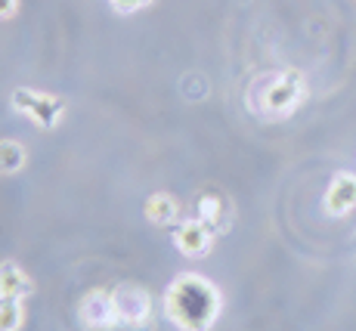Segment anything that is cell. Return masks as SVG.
I'll return each instance as SVG.
<instances>
[{
	"instance_id": "obj_1",
	"label": "cell",
	"mask_w": 356,
	"mask_h": 331,
	"mask_svg": "<svg viewBox=\"0 0 356 331\" xmlns=\"http://www.w3.org/2000/svg\"><path fill=\"white\" fill-rule=\"evenodd\" d=\"M220 309V288L202 273H180L164 291V313L180 331H211Z\"/></svg>"
},
{
	"instance_id": "obj_2",
	"label": "cell",
	"mask_w": 356,
	"mask_h": 331,
	"mask_svg": "<svg viewBox=\"0 0 356 331\" xmlns=\"http://www.w3.org/2000/svg\"><path fill=\"white\" fill-rule=\"evenodd\" d=\"M310 96L304 72L298 68H279V72L257 74L245 93V106L251 115L264 121H285L298 112Z\"/></svg>"
},
{
	"instance_id": "obj_3",
	"label": "cell",
	"mask_w": 356,
	"mask_h": 331,
	"mask_svg": "<svg viewBox=\"0 0 356 331\" xmlns=\"http://www.w3.org/2000/svg\"><path fill=\"white\" fill-rule=\"evenodd\" d=\"M10 108L16 115H22L25 121H31L38 130H56L65 118L68 102L56 93H40L31 87H16L10 93Z\"/></svg>"
},
{
	"instance_id": "obj_4",
	"label": "cell",
	"mask_w": 356,
	"mask_h": 331,
	"mask_svg": "<svg viewBox=\"0 0 356 331\" xmlns=\"http://www.w3.org/2000/svg\"><path fill=\"white\" fill-rule=\"evenodd\" d=\"M112 300H115V313H118L121 325L143 328L152 319V298L136 282H121L118 288H112Z\"/></svg>"
},
{
	"instance_id": "obj_5",
	"label": "cell",
	"mask_w": 356,
	"mask_h": 331,
	"mask_svg": "<svg viewBox=\"0 0 356 331\" xmlns=\"http://www.w3.org/2000/svg\"><path fill=\"white\" fill-rule=\"evenodd\" d=\"M214 236L217 232L211 229V226H204L198 217H189V220H180V223L174 226V248L183 254V257L189 260H202L211 254V248H214Z\"/></svg>"
},
{
	"instance_id": "obj_6",
	"label": "cell",
	"mask_w": 356,
	"mask_h": 331,
	"mask_svg": "<svg viewBox=\"0 0 356 331\" xmlns=\"http://www.w3.org/2000/svg\"><path fill=\"white\" fill-rule=\"evenodd\" d=\"M78 316L90 331H112L118 328V313H115V300H112V291H87L78 303Z\"/></svg>"
},
{
	"instance_id": "obj_7",
	"label": "cell",
	"mask_w": 356,
	"mask_h": 331,
	"mask_svg": "<svg viewBox=\"0 0 356 331\" xmlns=\"http://www.w3.org/2000/svg\"><path fill=\"white\" fill-rule=\"evenodd\" d=\"M323 211L328 217H347L356 211V174L353 170H338L325 186Z\"/></svg>"
},
{
	"instance_id": "obj_8",
	"label": "cell",
	"mask_w": 356,
	"mask_h": 331,
	"mask_svg": "<svg viewBox=\"0 0 356 331\" xmlns=\"http://www.w3.org/2000/svg\"><path fill=\"white\" fill-rule=\"evenodd\" d=\"M195 217L214 232H227L232 223V204L223 192H202L195 202Z\"/></svg>"
},
{
	"instance_id": "obj_9",
	"label": "cell",
	"mask_w": 356,
	"mask_h": 331,
	"mask_svg": "<svg viewBox=\"0 0 356 331\" xmlns=\"http://www.w3.org/2000/svg\"><path fill=\"white\" fill-rule=\"evenodd\" d=\"M34 291V282L29 279V273L13 260L0 264V300H25Z\"/></svg>"
},
{
	"instance_id": "obj_10",
	"label": "cell",
	"mask_w": 356,
	"mask_h": 331,
	"mask_svg": "<svg viewBox=\"0 0 356 331\" xmlns=\"http://www.w3.org/2000/svg\"><path fill=\"white\" fill-rule=\"evenodd\" d=\"M146 217L149 223L155 226H177L180 223V204H177V198L170 195V192H152V195L146 198Z\"/></svg>"
},
{
	"instance_id": "obj_11",
	"label": "cell",
	"mask_w": 356,
	"mask_h": 331,
	"mask_svg": "<svg viewBox=\"0 0 356 331\" xmlns=\"http://www.w3.org/2000/svg\"><path fill=\"white\" fill-rule=\"evenodd\" d=\"M29 164V149L22 146L19 140H0V174L13 177L19 170H25Z\"/></svg>"
},
{
	"instance_id": "obj_12",
	"label": "cell",
	"mask_w": 356,
	"mask_h": 331,
	"mask_svg": "<svg viewBox=\"0 0 356 331\" xmlns=\"http://www.w3.org/2000/svg\"><path fill=\"white\" fill-rule=\"evenodd\" d=\"M25 325L22 300H0V331H19Z\"/></svg>"
},
{
	"instance_id": "obj_13",
	"label": "cell",
	"mask_w": 356,
	"mask_h": 331,
	"mask_svg": "<svg viewBox=\"0 0 356 331\" xmlns=\"http://www.w3.org/2000/svg\"><path fill=\"white\" fill-rule=\"evenodd\" d=\"M149 3H152V0H108V6H112L115 13H121V16H134V13L146 10Z\"/></svg>"
},
{
	"instance_id": "obj_14",
	"label": "cell",
	"mask_w": 356,
	"mask_h": 331,
	"mask_svg": "<svg viewBox=\"0 0 356 331\" xmlns=\"http://www.w3.org/2000/svg\"><path fill=\"white\" fill-rule=\"evenodd\" d=\"M19 10V0H0V19H13Z\"/></svg>"
}]
</instances>
